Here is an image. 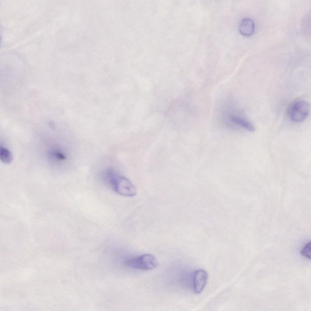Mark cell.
Returning <instances> with one entry per match:
<instances>
[{
  "label": "cell",
  "instance_id": "cell-4",
  "mask_svg": "<svg viewBox=\"0 0 311 311\" xmlns=\"http://www.w3.org/2000/svg\"><path fill=\"white\" fill-rule=\"evenodd\" d=\"M125 264L130 268L148 271L156 268L159 266V262L152 254H146L128 259Z\"/></svg>",
  "mask_w": 311,
  "mask_h": 311
},
{
  "label": "cell",
  "instance_id": "cell-3",
  "mask_svg": "<svg viewBox=\"0 0 311 311\" xmlns=\"http://www.w3.org/2000/svg\"><path fill=\"white\" fill-rule=\"evenodd\" d=\"M311 106L306 100H297L292 103L287 109V115L291 121L300 123L304 121L309 116Z\"/></svg>",
  "mask_w": 311,
  "mask_h": 311
},
{
  "label": "cell",
  "instance_id": "cell-8",
  "mask_svg": "<svg viewBox=\"0 0 311 311\" xmlns=\"http://www.w3.org/2000/svg\"><path fill=\"white\" fill-rule=\"evenodd\" d=\"M302 255L311 259V241L306 245L302 251Z\"/></svg>",
  "mask_w": 311,
  "mask_h": 311
},
{
  "label": "cell",
  "instance_id": "cell-2",
  "mask_svg": "<svg viewBox=\"0 0 311 311\" xmlns=\"http://www.w3.org/2000/svg\"><path fill=\"white\" fill-rule=\"evenodd\" d=\"M102 177L108 186L120 196L130 198L137 195V190L132 182L114 170H106L103 173Z\"/></svg>",
  "mask_w": 311,
  "mask_h": 311
},
{
  "label": "cell",
  "instance_id": "cell-7",
  "mask_svg": "<svg viewBox=\"0 0 311 311\" xmlns=\"http://www.w3.org/2000/svg\"><path fill=\"white\" fill-rule=\"evenodd\" d=\"M0 159L2 163L4 164H11L13 161V155L11 151L7 148L6 146H0Z\"/></svg>",
  "mask_w": 311,
  "mask_h": 311
},
{
  "label": "cell",
  "instance_id": "cell-6",
  "mask_svg": "<svg viewBox=\"0 0 311 311\" xmlns=\"http://www.w3.org/2000/svg\"><path fill=\"white\" fill-rule=\"evenodd\" d=\"M240 31L243 35L250 37L255 31V23L251 19L243 20L240 26Z\"/></svg>",
  "mask_w": 311,
  "mask_h": 311
},
{
  "label": "cell",
  "instance_id": "cell-1",
  "mask_svg": "<svg viewBox=\"0 0 311 311\" xmlns=\"http://www.w3.org/2000/svg\"><path fill=\"white\" fill-rule=\"evenodd\" d=\"M219 124L226 129L253 132L255 127L233 100H226L221 104L217 112Z\"/></svg>",
  "mask_w": 311,
  "mask_h": 311
},
{
  "label": "cell",
  "instance_id": "cell-5",
  "mask_svg": "<svg viewBox=\"0 0 311 311\" xmlns=\"http://www.w3.org/2000/svg\"><path fill=\"white\" fill-rule=\"evenodd\" d=\"M208 280L207 272L203 269L195 271L193 276V292L196 294L202 293L206 286Z\"/></svg>",
  "mask_w": 311,
  "mask_h": 311
}]
</instances>
